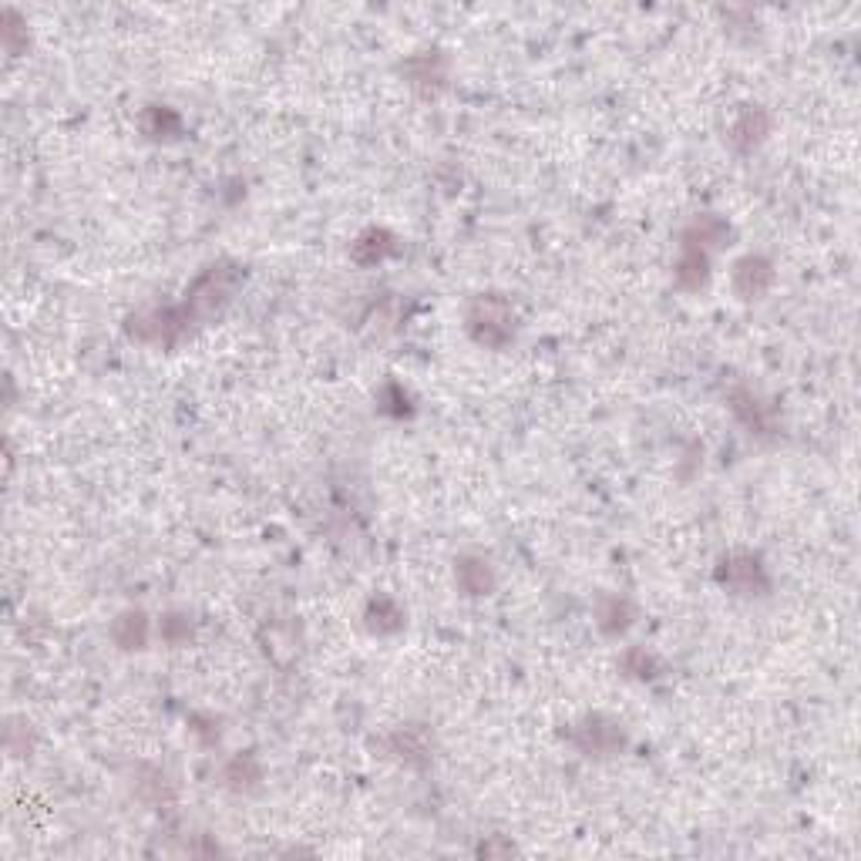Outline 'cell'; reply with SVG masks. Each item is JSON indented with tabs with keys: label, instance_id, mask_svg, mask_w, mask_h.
I'll return each instance as SVG.
<instances>
[{
	"label": "cell",
	"instance_id": "7c38bea8",
	"mask_svg": "<svg viewBox=\"0 0 861 861\" xmlns=\"http://www.w3.org/2000/svg\"><path fill=\"white\" fill-rule=\"evenodd\" d=\"M367 626L374 633H397L404 626V609L391 596H374L367 603Z\"/></svg>",
	"mask_w": 861,
	"mask_h": 861
},
{
	"label": "cell",
	"instance_id": "8992f818",
	"mask_svg": "<svg viewBox=\"0 0 861 861\" xmlns=\"http://www.w3.org/2000/svg\"><path fill=\"white\" fill-rule=\"evenodd\" d=\"M673 276H677V286H680V290L697 293L700 286L707 283V276H710V253H703L700 246L683 243L680 259H677V270H673Z\"/></svg>",
	"mask_w": 861,
	"mask_h": 861
},
{
	"label": "cell",
	"instance_id": "e0dca14e",
	"mask_svg": "<svg viewBox=\"0 0 861 861\" xmlns=\"http://www.w3.org/2000/svg\"><path fill=\"white\" fill-rule=\"evenodd\" d=\"M189 633H192V626H189V619L185 616H165L162 619V640L165 643H172V646H179V643H185L189 640Z\"/></svg>",
	"mask_w": 861,
	"mask_h": 861
},
{
	"label": "cell",
	"instance_id": "2e32d148",
	"mask_svg": "<svg viewBox=\"0 0 861 861\" xmlns=\"http://www.w3.org/2000/svg\"><path fill=\"white\" fill-rule=\"evenodd\" d=\"M623 670L629 673V677H640V680H646V677H653V656L646 653V650H626L623 653Z\"/></svg>",
	"mask_w": 861,
	"mask_h": 861
},
{
	"label": "cell",
	"instance_id": "277c9868",
	"mask_svg": "<svg viewBox=\"0 0 861 861\" xmlns=\"http://www.w3.org/2000/svg\"><path fill=\"white\" fill-rule=\"evenodd\" d=\"M734 290L740 300H761L774 283V263L761 253H747L734 263Z\"/></svg>",
	"mask_w": 861,
	"mask_h": 861
},
{
	"label": "cell",
	"instance_id": "3957f363",
	"mask_svg": "<svg viewBox=\"0 0 861 861\" xmlns=\"http://www.w3.org/2000/svg\"><path fill=\"white\" fill-rule=\"evenodd\" d=\"M572 740H576L579 751L589 754V757H613L626 747V730H623V724H616V720L596 714V717H586L582 724H576Z\"/></svg>",
	"mask_w": 861,
	"mask_h": 861
},
{
	"label": "cell",
	"instance_id": "ba28073f",
	"mask_svg": "<svg viewBox=\"0 0 861 861\" xmlns=\"http://www.w3.org/2000/svg\"><path fill=\"white\" fill-rule=\"evenodd\" d=\"M455 579L468 596H488V592L495 589V572L485 559H478V555H465V559L458 562Z\"/></svg>",
	"mask_w": 861,
	"mask_h": 861
},
{
	"label": "cell",
	"instance_id": "5b68a950",
	"mask_svg": "<svg viewBox=\"0 0 861 861\" xmlns=\"http://www.w3.org/2000/svg\"><path fill=\"white\" fill-rule=\"evenodd\" d=\"M767 135H771V115L757 105L744 108L734 118V125H730V142H734L740 152H754Z\"/></svg>",
	"mask_w": 861,
	"mask_h": 861
},
{
	"label": "cell",
	"instance_id": "9a60e30c",
	"mask_svg": "<svg viewBox=\"0 0 861 861\" xmlns=\"http://www.w3.org/2000/svg\"><path fill=\"white\" fill-rule=\"evenodd\" d=\"M142 122H145V132L152 138H172V135H179V128H182V118L175 115L169 105H152L145 111Z\"/></svg>",
	"mask_w": 861,
	"mask_h": 861
},
{
	"label": "cell",
	"instance_id": "7a4b0ae2",
	"mask_svg": "<svg viewBox=\"0 0 861 861\" xmlns=\"http://www.w3.org/2000/svg\"><path fill=\"white\" fill-rule=\"evenodd\" d=\"M717 582L727 586L730 592H737V596H764L767 586H771L761 555H754V552L724 555L717 566Z\"/></svg>",
	"mask_w": 861,
	"mask_h": 861
},
{
	"label": "cell",
	"instance_id": "52a82bcc",
	"mask_svg": "<svg viewBox=\"0 0 861 861\" xmlns=\"http://www.w3.org/2000/svg\"><path fill=\"white\" fill-rule=\"evenodd\" d=\"M636 609L626 596H599L596 603V626L603 629L606 636H619L633 626Z\"/></svg>",
	"mask_w": 861,
	"mask_h": 861
},
{
	"label": "cell",
	"instance_id": "6da1fadb",
	"mask_svg": "<svg viewBox=\"0 0 861 861\" xmlns=\"http://www.w3.org/2000/svg\"><path fill=\"white\" fill-rule=\"evenodd\" d=\"M468 333L475 344L488 350H502L515 340V313L502 296H478L468 310Z\"/></svg>",
	"mask_w": 861,
	"mask_h": 861
},
{
	"label": "cell",
	"instance_id": "9c48e42d",
	"mask_svg": "<svg viewBox=\"0 0 861 861\" xmlns=\"http://www.w3.org/2000/svg\"><path fill=\"white\" fill-rule=\"evenodd\" d=\"M730 236V226L720 216H710V212H703V216H697L687 226V233H683V243L690 246H700L703 253H710V249L724 246V239Z\"/></svg>",
	"mask_w": 861,
	"mask_h": 861
},
{
	"label": "cell",
	"instance_id": "4fadbf2b",
	"mask_svg": "<svg viewBox=\"0 0 861 861\" xmlns=\"http://www.w3.org/2000/svg\"><path fill=\"white\" fill-rule=\"evenodd\" d=\"M730 401H734V404H730V407H734V414L751 431H767V428H771V411H767V407L757 401L751 391H737Z\"/></svg>",
	"mask_w": 861,
	"mask_h": 861
},
{
	"label": "cell",
	"instance_id": "5bb4252c",
	"mask_svg": "<svg viewBox=\"0 0 861 861\" xmlns=\"http://www.w3.org/2000/svg\"><path fill=\"white\" fill-rule=\"evenodd\" d=\"M259 777H263V767H259V761L253 754L236 757V761H229V767H226V784H229V788H236V791L256 788Z\"/></svg>",
	"mask_w": 861,
	"mask_h": 861
},
{
	"label": "cell",
	"instance_id": "8fae6325",
	"mask_svg": "<svg viewBox=\"0 0 861 861\" xmlns=\"http://www.w3.org/2000/svg\"><path fill=\"white\" fill-rule=\"evenodd\" d=\"M111 636H115V643L122 646V650H145V643H148V616L142 613V609H128V613H122L115 619Z\"/></svg>",
	"mask_w": 861,
	"mask_h": 861
},
{
	"label": "cell",
	"instance_id": "30bf717a",
	"mask_svg": "<svg viewBox=\"0 0 861 861\" xmlns=\"http://www.w3.org/2000/svg\"><path fill=\"white\" fill-rule=\"evenodd\" d=\"M391 253H394V236L387 233V229H377V226L364 229V233L357 236V243L350 246V256H354L360 266H374Z\"/></svg>",
	"mask_w": 861,
	"mask_h": 861
}]
</instances>
